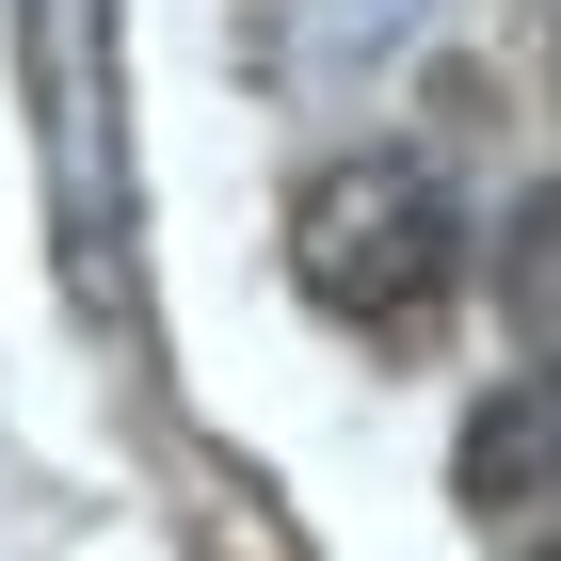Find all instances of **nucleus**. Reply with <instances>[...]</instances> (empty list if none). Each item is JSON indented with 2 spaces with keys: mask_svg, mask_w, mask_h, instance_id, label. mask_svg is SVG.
Instances as JSON below:
<instances>
[{
  "mask_svg": "<svg viewBox=\"0 0 561 561\" xmlns=\"http://www.w3.org/2000/svg\"><path fill=\"white\" fill-rule=\"evenodd\" d=\"M401 16H417V0H289V65H305V81H337L353 48H386Z\"/></svg>",
  "mask_w": 561,
  "mask_h": 561,
  "instance_id": "39448f33",
  "label": "nucleus"
},
{
  "mask_svg": "<svg viewBox=\"0 0 561 561\" xmlns=\"http://www.w3.org/2000/svg\"><path fill=\"white\" fill-rule=\"evenodd\" d=\"M497 321L561 369V193H529V209L497 225Z\"/></svg>",
  "mask_w": 561,
  "mask_h": 561,
  "instance_id": "20e7f679",
  "label": "nucleus"
},
{
  "mask_svg": "<svg viewBox=\"0 0 561 561\" xmlns=\"http://www.w3.org/2000/svg\"><path fill=\"white\" fill-rule=\"evenodd\" d=\"M16 81L48 145V225H65V289L129 305V129H113V0H16Z\"/></svg>",
  "mask_w": 561,
  "mask_h": 561,
  "instance_id": "f257e3e1",
  "label": "nucleus"
},
{
  "mask_svg": "<svg viewBox=\"0 0 561 561\" xmlns=\"http://www.w3.org/2000/svg\"><path fill=\"white\" fill-rule=\"evenodd\" d=\"M289 273L353 337H417L449 305V273H466V241H449V193L417 161H321L305 209H289Z\"/></svg>",
  "mask_w": 561,
  "mask_h": 561,
  "instance_id": "f03ea898",
  "label": "nucleus"
},
{
  "mask_svg": "<svg viewBox=\"0 0 561 561\" xmlns=\"http://www.w3.org/2000/svg\"><path fill=\"white\" fill-rule=\"evenodd\" d=\"M466 514L497 561H561V369L466 417Z\"/></svg>",
  "mask_w": 561,
  "mask_h": 561,
  "instance_id": "7ed1b4c3",
  "label": "nucleus"
}]
</instances>
